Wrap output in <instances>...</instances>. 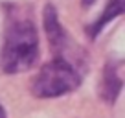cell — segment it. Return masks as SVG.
<instances>
[{
    "mask_svg": "<svg viewBox=\"0 0 125 118\" xmlns=\"http://www.w3.org/2000/svg\"><path fill=\"white\" fill-rule=\"evenodd\" d=\"M39 59V37L33 22L26 19L13 20L6 30L0 63L6 74L30 70Z\"/></svg>",
    "mask_w": 125,
    "mask_h": 118,
    "instance_id": "cell-1",
    "label": "cell"
},
{
    "mask_svg": "<svg viewBox=\"0 0 125 118\" xmlns=\"http://www.w3.org/2000/svg\"><path fill=\"white\" fill-rule=\"evenodd\" d=\"M83 81L81 72L74 63L62 57H55L42 65L39 74L31 81V94L37 98H57L74 92Z\"/></svg>",
    "mask_w": 125,
    "mask_h": 118,
    "instance_id": "cell-2",
    "label": "cell"
},
{
    "mask_svg": "<svg viewBox=\"0 0 125 118\" xmlns=\"http://www.w3.org/2000/svg\"><path fill=\"white\" fill-rule=\"evenodd\" d=\"M42 20H44V32H46V37L50 41V48H53L57 57H64V54H68V48H70V39L59 22L55 6L52 4L44 6Z\"/></svg>",
    "mask_w": 125,
    "mask_h": 118,
    "instance_id": "cell-3",
    "label": "cell"
},
{
    "mask_svg": "<svg viewBox=\"0 0 125 118\" xmlns=\"http://www.w3.org/2000/svg\"><path fill=\"white\" fill-rule=\"evenodd\" d=\"M121 87H123V81H121L120 74H118V65L116 63H107L105 70H103V81H101V98L105 100L107 103L112 105L118 100L121 92Z\"/></svg>",
    "mask_w": 125,
    "mask_h": 118,
    "instance_id": "cell-4",
    "label": "cell"
},
{
    "mask_svg": "<svg viewBox=\"0 0 125 118\" xmlns=\"http://www.w3.org/2000/svg\"><path fill=\"white\" fill-rule=\"evenodd\" d=\"M123 2H125V0H110L109 4H107L105 11L101 13V17L98 19V22H94L92 26L88 28L90 39H96V37L101 33V30L107 26V24L112 22L116 17H120L121 13H123Z\"/></svg>",
    "mask_w": 125,
    "mask_h": 118,
    "instance_id": "cell-5",
    "label": "cell"
},
{
    "mask_svg": "<svg viewBox=\"0 0 125 118\" xmlns=\"http://www.w3.org/2000/svg\"><path fill=\"white\" fill-rule=\"evenodd\" d=\"M94 2H96V0H81V4L85 6V8H90V6H92Z\"/></svg>",
    "mask_w": 125,
    "mask_h": 118,
    "instance_id": "cell-6",
    "label": "cell"
},
{
    "mask_svg": "<svg viewBox=\"0 0 125 118\" xmlns=\"http://www.w3.org/2000/svg\"><path fill=\"white\" fill-rule=\"evenodd\" d=\"M0 118H6V111H4V107H2V103H0Z\"/></svg>",
    "mask_w": 125,
    "mask_h": 118,
    "instance_id": "cell-7",
    "label": "cell"
}]
</instances>
